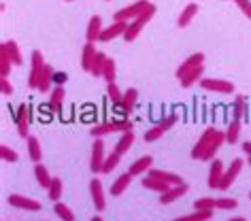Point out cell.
<instances>
[{"mask_svg": "<svg viewBox=\"0 0 251 221\" xmlns=\"http://www.w3.org/2000/svg\"><path fill=\"white\" fill-rule=\"evenodd\" d=\"M247 162H249V166H251V157H249V160H247Z\"/></svg>", "mask_w": 251, "mask_h": 221, "instance_id": "cell-52", "label": "cell"}, {"mask_svg": "<svg viewBox=\"0 0 251 221\" xmlns=\"http://www.w3.org/2000/svg\"><path fill=\"white\" fill-rule=\"evenodd\" d=\"M92 221H104L102 217H98V215H96V217H92Z\"/></svg>", "mask_w": 251, "mask_h": 221, "instance_id": "cell-51", "label": "cell"}, {"mask_svg": "<svg viewBox=\"0 0 251 221\" xmlns=\"http://www.w3.org/2000/svg\"><path fill=\"white\" fill-rule=\"evenodd\" d=\"M241 119H234L232 117V122L228 123V128H226V141L228 145H234L238 141V136H241Z\"/></svg>", "mask_w": 251, "mask_h": 221, "instance_id": "cell-32", "label": "cell"}, {"mask_svg": "<svg viewBox=\"0 0 251 221\" xmlns=\"http://www.w3.org/2000/svg\"><path fill=\"white\" fill-rule=\"evenodd\" d=\"M134 130V123L130 122V119H111V122H102V123H96L94 128L90 130V134L94 138H102L106 134H115V132H119V134H124V132H130Z\"/></svg>", "mask_w": 251, "mask_h": 221, "instance_id": "cell-1", "label": "cell"}, {"mask_svg": "<svg viewBox=\"0 0 251 221\" xmlns=\"http://www.w3.org/2000/svg\"><path fill=\"white\" fill-rule=\"evenodd\" d=\"M243 151H245V155H247V157H251V141L243 143Z\"/></svg>", "mask_w": 251, "mask_h": 221, "instance_id": "cell-49", "label": "cell"}, {"mask_svg": "<svg viewBox=\"0 0 251 221\" xmlns=\"http://www.w3.org/2000/svg\"><path fill=\"white\" fill-rule=\"evenodd\" d=\"M102 30H104V26H102V17H100V15H92V17H90V22H87V30H85V39H87V43H96V41H100V34H102Z\"/></svg>", "mask_w": 251, "mask_h": 221, "instance_id": "cell-15", "label": "cell"}, {"mask_svg": "<svg viewBox=\"0 0 251 221\" xmlns=\"http://www.w3.org/2000/svg\"><path fill=\"white\" fill-rule=\"evenodd\" d=\"M200 87L204 92H211V94H222V96H232L234 94V83L230 81H224V79H202L200 81Z\"/></svg>", "mask_w": 251, "mask_h": 221, "instance_id": "cell-7", "label": "cell"}, {"mask_svg": "<svg viewBox=\"0 0 251 221\" xmlns=\"http://www.w3.org/2000/svg\"><path fill=\"white\" fill-rule=\"evenodd\" d=\"M64 100H66V90L64 85H55L51 90V96H49V106H51L53 113H62V106H64Z\"/></svg>", "mask_w": 251, "mask_h": 221, "instance_id": "cell-22", "label": "cell"}, {"mask_svg": "<svg viewBox=\"0 0 251 221\" xmlns=\"http://www.w3.org/2000/svg\"><path fill=\"white\" fill-rule=\"evenodd\" d=\"M249 198H251V192H249Z\"/></svg>", "mask_w": 251, "mask_h": 221, "instance_id": "cell-54", "label": "cell"}, {"mask_svg": "<svg viewBox=\"0 0 251 221\" xmlns=\"http://www.w3.org/2000/svg\"><path fill=\"white\" fill-rule=\"evenodd\" d=\"M0 92H2L4 96H11V94H13V85H11L9 77H0Z\"/></svg>", "mask_w": 251, "mask_h": 221, "instance_id": "cell-47", "label": "cell"}, {"mask_svg": "<svg viewBox=\"0 0 251 221\" xmlns=\"http://www.w3.org/2000/svg\"><path fill=\"white\" fill-rule=\"evenodd\" d=\"M136 102H139V90H136V87H128V90L124 92L122 104L115 106V109H117V113H122V115H130V113L134 111Z\"/></svg>", "mask_w": 251, "mask_h": 221, "instance_id": "cell-14", "label": "cell"}, {"mask_svg": "<svg viewBox=\"0 0 251 221\" xmlns=\"http://www.w3.org/2000/svg\"><path fill=\"white\" fill-rule=\"evenodd\" d=\"M34 176H36V181H39V185L43 189H49V185H51V181H53V176L49 174V170L43 166V164H36L34 166Z\"/></svg>", "mask_w": 251, "mask_h": 221, "instance_id": "cell-30", "label": "cell"}, {"mask_svg": "<svg viewBox=\"0 0 251 221\" xmlns=\"http://www.w3.org/2000/svg\"><path fill=\"white\" fill-rule=\"evenodd\" d=\"M96 55H98L96 45H94V43H85L83 51H81V68H83L85 73H92V66H94Z\"/></svg>", "mask_w": 251, "mask_h": 221, "instance_id": "cell-20", "label": "cell"}, {"mask_svg": "<svg viewBox=\"0 0 251 221\" xmlns=\"http://www.w3.org/2000/svg\"><path fill=\"white\" fill-rule=\"evenodd\" d=\"M26 147H28V157L32 162H36L39 164L41 160H43V149H41V141L36 136H32L30 134L28 138H26Z\"/></svg>", "mask_w": 251, "mask_h": 221, "instance_id": "cell-27", "label": "cell"}, {"mask_svg": "<svg viewBox=\"0 0 251 221\" xmlns=\"http://www.w3.org/2000/svg\"><path fill=\"white\" fill-rule=\"evenodd\" d=\"M4 47L9 51V58L13 62V66H22L24 64V55H22V49L15 41H4Z\"/></svg>", "mask_w": 251, "mask_h": 221, "instance_id": "cell-31", "label": "cell"}, {"mask_svg": "<svg viewBox=\"0 0 251 221\" xmlns=\"http://www.w3.org/2000/svg\"><path fill=\"white\" fill-rule=\"evenodd\" d=\"M104 160H106V153H104V141L102 138H96L92 145V157H90V168L92 172H102V166H104Z\"/></svg>", "mask_w": 251, "mask_h": 221, "instance_id": "cell-11", "label": "cell"}, {"mask_svg": "<svg viewBox=\"0 0 251 221\" xmlns=\"http://www.w3.org/2000/svg\"><path fill=\"white\" fill-rule=\"evenodd\" d=\"M47 194H49V198H51L53 202H60V198H62V179L53 176V181H51V185H49Z\"/></svg>", "mask_w": 251, "mask_h": 221, "instance_id": "cell-42", "label": "cell"}, {"mask_svg": "<svg viewBox=\"0 0 251 221\" xmlns=\"http://www.w3.org/2000/svg\"><path fill=\"white\" fill-rule=\"evenodd\" d=\"M224 145H228V141H226V132L222 130H217V134L215 138H213V143L209 145V149H206V153L202 155V160L200 162H211V160H215V155H217V151L224 147Z\"/></svg>", "mask_w": 251, "mask_h": 221, "instance_id": "cell-18", "label": "cell"}, {"mask_svg": "<svg viewBox=\"0 0 251 221\" xmlns=\"http://www.w3.org/2000/svg\"><path fill=\"white\" fill-rule=\"evenodd\" d=\"M106 60H109V55H106V53H102V51H98L96 60H94V66H92V73H90L92 77H102Z\"/></svg>", "mask_w": 251, "mask_h": 221, "instance_id": "cell-38", "label": "cell"}, {"mask_svg": "<svg viewBox=\"0 0 251 221\" xmlns=\"http://www.w3.org/2000/svg\"><path fill=\"white\" fill-rule=\"evenodd\" d=\"M11 66H13V62H11L9 51H7V47H4V43H2V45H0V77H9Z\"/></svg>", "mask_w": 251, "mask_h": 221, "instance_id": "cell-33", "label": "cell"}, {"mask_svg": "<svg viewBox=\"0 0 251 221\" xmlns=\"http://www.w3.org/2000/svg\"><path fill=\"white\" fill-rule=\"evenodd\" d=\"M0 157H2L4 162H11V164H15L17 160H20V153H17L15 149H11L9 145H0Z\"/></svg>", "mask_w": 251, "mask_h": 221, "instance_id": "cell-43", "label": "cell"}, {"mask_svg": "<svg viewBox=\"0 0 251 221\" xmlns=\"http://www.w3.org/2000/svg\"><path fill=\"white\" fill-rule=\"evenodd\" d=\"M106 2H111V0H106Z\"/></svg>", "mask_w": 251, "mask_h": 221, "instance_id": "cell-55", "label": "cell"}, {"mask_svg": "<svg viewBox=\"0 0 251 221\" xmlns=\"http://www.w3.org/2000/svg\"><path fill=\"white\" fill-rule=\"evenodd\" d=\"M236 206H238L236 198H217L215 200V208H219V211H234Z\"/></svg>", "mask_w": 251, "mask_h": 221, "instance_id": "cell-44", "label": "cell"}, {"mask_svg": "<svg viewBox=\"0 0 251 221\" xmlns=\"http://www.w3.org/2000/svg\"><path fill=\"white\" fill-rule=\"evenodd\" d=\"M134 141H136V136H134V130H130V132H124L122 134V138L117 141V145H115V151L119 155H126L130 149H132V145H134Z\"/></svg>", "mask_w": 251, "mask_h": 221, "instance_id": "cell-28", "label": "cell"}, {"mask_svg": "<svg viewBox=\"0 0 251 221\" xmlns=\"http://www.w3.org/2000/svg\"><path fill=\"white\" fill-rule=\"evenodd\" d=\"M66 2H75V0H66Z\"/></svg>", "mask_w": 251, "mask_h": 221, "instance_id": "cell-53", "label": "cell"}, {"mask_svg": "<svg viewBox=\"0 0 251 221\" xmlns=\"http://www.w3.org/2000/svg\"><path fill=\"white\" fill-rule=\"evenodd\" d=\"M247 100H245V96H236L234 98V106H232V113H234V119H243L245 115H247Z\"/></svg>", "mask_w": 251, "mask_h": 221, "instance_id": "cell-40", "label": "cell"}, {"mask_svg": "<svg viewBox=\"0 0 251 221\" xmlns=\"http://www.w3.org/2000/svg\"><path fill=\"white\" fill-rule=\"evenodd\" d=\"M224 172H226L224 162L215 157V162H211V168H209V181H206L211 189H219V183H222V179H224Z\"/></svg>", "mask_w": 251, "mask_h": 221, "instance_id": "cell-17", "label": "cell"}, {"mask_svg": "<svg viewBox=\"0 0 251 221\" xmlns=\"http://www.w3.org/2000/svg\"><path fill=\"white\" fill-rule=\"evenodd\" d=\"M53 213L58 215V217H60L62 221H75V219H77V217H75V213L71 211V206H66L64 202H55Z\"/></svg>", "mask_w": 251, "mask_h": 221, "instance_id": "cell-37", "label": "cell"}, {"mask_svg": "<svg viewBox=\"0 0 251 221\" xmlns=\"http://www.w3.org/2000/svg\"><path fill=\"white\" fill-rule=\"evenodd\" d=\"M198 9H200V7H198L196 2H190V4H187V7L181 11L179 17H177V26H179V28H187V26H190V24L194 22V17L198 15Z\"/></svg>", "mask_w": 251, "mask_h": 221, "instance_id": "cell-24", "label": "cell"}, {"mask_svg": "<svg viewBox=\"0 0 251 221\" xmlns=\"http://www.w3.org/2000/svg\"><path fill=\"white\" fill-rule=\"evenodd\" d=\"M68 81V74L66 73H55V77H53V83L55 85H64Z\"/></svg>", "mask_w": 251, "mask_h": 221, "instance_id": "cell-48", "label": "cell"}, {"mask_svg": "<svg viewBox=\"0 0 251 221\" xmlns=\"http://www.w3.org/2000/svg\"><path fill=\"white\" fill-rule=\"evenodd\" d=\"M190 192V187L185 185H175V187H168L164 194L160 196V204H171V202H175V200H179V198H183V196Z\"/></svg>", "mask_w": 251, "mask_h": 221, "instance_id": "cell-21", "label": "cell"}, {"mask_svg": "<svg viewBox=\"0 0 251 221\" xmlns=\"http://www.w3.org/2000/svg\"><path fill=\"white\" fill-rule=\"evenodd\" d=\"M149 7V0H136V2L128 4V7L119 9L115 15H113V22H124V24H130L134 22L136 17L143 15V11H145Z\"/></svg>", "mask_w": 251, "mask_h": 221, "instance_id": "cell-4", "label": "cell"}, {"mask_svg": "<svg viewBox=\"0 0 251 221\" xmlns=\"http://www.w3.org/2000/svg\"><path fill=\"white\" fill-rule=\"evenodd\" d=\"M217 134V128H213V125H209V128H204V132L200 134V138L196 141V145H194L192 149V160H202V155L206 153V149H209V145L213 143V138H215Z\"/></svg>", "mask_w": 251, "mask_h": 221, "instance_id": "cell-8", "label": "cell"}, {"mask_svg": "<svg viewBox=\"0 0 251 221\" xmlns=\"http://www.w3.org/2000/svg\"><path fill=\"white\" fill-rule=\"evenodd\" d=\"M132 179H134V176L130 174V172L119 174L117 179L113 181V185H111V196H115V198H117V196H122V194L126 192V189L130 187V183H132Z\"/></svg>", "mask_w": 251, "mask_h": 221, "instance_id": "cell-25", "label": "cell"}, {"mask_svg": "<svg viewBox=\"0 0 251 221\" xmlns=\"http://www.w3.org/2000/svg\"><path fill=\"white\" fill-rule=\"evenodd\" d=\"M204 53L202 51H196V53H192L187 60H183L181 62V66L177 68V73H175V77H177L179 81L185 77L187 73H192V71H196V68H200V66H204Z\"/></svg>", "mask_w": 251, "mask_h": 221, "instance_id": "cell-10", "label": "cell"}, {"mask_svg": "<svg viewBox=\"0 0 251 221\" xmlns=\"http://www.w3.org/2000/svg\"><path fill=\"white\" fill-rule=\"evenodd\" d=\"M202 73H204V66H200V68H196V71H192V73H187L183 79L179 81L181 83V87H192V85H196L198 81H202Z\"/></svg>", "mask_w": 251, "mask_h": 221, "instance_id": "cell-34", "label": "cell"}, {"mask_svg": "<svg viewBox=\"0 0 251 221\" xmlns=\"http://www.w3.org/2000/svg\"><path fill=\"white\" fill-rule=\"evenodd\" d=\"M119 162H122V155L117 153L115 149H113V153H109L106 155V160H104V166H102V172L104 174H111L113 170H115L117 166H119Z\"/></svg>", "mask_w": 251, "mask_h": 221, "instance_id": "cell-36", "label": "cell"}, {"mask_svg": "<svg viewBox=\"0 0 251 221\" xmlns=\"http://www.w3.org/2000/svg\"><path fill=\"white\" fill-rule=\"evenodd\" d=\"M126 26H128V24H124V22H113L111 26H106L102 30V34H100V43H111L113 39H117V36H124Z\"/></svg>", "mask_w": 251, "mask_h": 221, "instance_id": "cell-19", "label": "cell"}, {"mask_svg": "<svg viewBox=\"0 0 251 221\" xmlns=\"http://www.w3.org/2000/svg\"><path fill=\"white\" fill-rule=\"evenodd\" d=\"M53 77H55V71L47 64L45 71H43V74H41V81H39V87H36V92H41V94H49V92H51Z\"/></svg>", "mask_w": 251, "mask_h": 221, "instance_id": "cell-26", "label": "cell"}, {"mask_svg": "<svg viewBox=\"0 0 251 221\" xmlns=\"http://www.w3.org/2000/svg\"><path fill=\"white\" fill-rule=\"evenodd\" d=\"M228 221H247V219H245V217H230Z\"/></svg>", "mask_w": 251, "mask_h": 221, "instance_id": "cell-50", "label": "cell"}, {"mask_svg": "<svg viewBox=\"0 0 251 221\" xmlns=\"http://www.w3.org/2000/svg\"><path fill=\"white\" fill-rule=\"evenodd\" d=\"M141 183L145 189H151V192H158V194H164L166 189L171 187V185H166L164 181L155 179V176H149V174H145V179H141Z\"/></svg>", "mask_w": 251, "mask_h": 221, "instance_id": "cell-29", "label": "cell"}, {"mask_svg": "<svg viewBox=\"0 0 251 221\" xmlns=\"http://www.w3.org/2000/svg\"><path fill=\"white\" fill-rule=\"evenodd\" d=\"M211 217H213V211H196V213L183 215V217H177L173 221H211Z\"/></svg>", "mask_w": 251, "mask_h": 221, "instance_id": "cell-39", "label": "cell"}, {"mask_svg": "<svg viewBox=\"0 0 251 221\" xmlns=\"http://www.w3.org/2000/svg\"><path fill=\"white\" fill-rule=\"evenodd\" d=\"M106 98L113 106H119L124 100V92L117 87V83H106Z\"/></svg>", "mask_w": 251, "mask_h": 221, "instance_id": "cell-35", "label": "cell"}, {"mask_svg": "<svg viewBox=\"0 0 251 221\" xmlns=\"http://www.w3.org/2000/svg\"><path fill=\"white\" fill-rule=\"evenodd\" d=\"M90 196H92V202H94V206H96V211H104L106 196H104V187H102V181L100 179L90 181Z\"/></svg>", "mask_w": 251, "mask_h": 221, "instance_id": "cell-13", "label": "cell"}, {"mask_svg": "<svg viewBox=\"0 0 251 221\" xmlns=\"http://www.w3.org/2000/svg\"><path fill=\"white\" fill-rule=\"evenodd\" d=\"M177 119H179V117L175 115V113H171V115H166L164 119H162V122H158L155 125H151V128L145 132V143H153V141H158V138H162L168 130L173 128L175 123H177Z\"/></svg>", "mask_w": 251, "mask_h": 221, "instance_id": "cell-6", "label": "cell"}, {"mask_svg": "<svg viewBox=\"0 0 251 221\" xmlns=\"http://www.w3.org/2000/svg\"><path fill=\"white\" fill-rule=\"evenodd\" d=\"M11 117L17 125V132H20L22 138H28L30 136V123H32V109L24 102L20 104L15 111H11Z\"/></svg>", "mask_w": 251, "mask_h": 221, "instance_id": "cell-3", "label": "cell"}, {"mask_svg": "<svg viewBox=\"0 0 251 221\" xmlns=\"http://www.w3.org/2000/svg\"><path fill=\"white\" fill-rule=\"evenodd\" d=\"M115 74H117V66H115V60H106L104 64V73H102V79L106 83H115Z\"/></svg>", "mask_w": 251, "mask_h": 221, "instance_id": "cell-41", "label": "cell"}, {"mask_svg": "<svg viewBox=\"0 0 251 221\" xmlns=\"http://www.w3.org/2000/svg\"><path fill=\"white\" fill-rule=\"evenodd\" d=\"M243 166H245V160H241V157H234V160L230 162V166L226 168V172H224L222 183H219V189H222V192H228V189L234 185V181L238 179V174H241Z\"/></svg>", "mask_w": 251, "mask_h": 221, "instance_id": "cell-9", "label": "cell"}, {"mask_svg": "<svg viewBox=\"0 0 251 221\" xmlns=\"http://www.w3.org/2000/svg\"><path fill=\"white\" fill-rule=\"evenodd\" d=\"M155 15V4L153 2H149V7L143 11V15L141 17H136L134 22H130L128 26H126V32H124V36L122 39L126 41V43H132V41H136L141 36V32H143V28L149 24V20Z\"/></svg>", "mask_w": 251, "mask_h": 221, "instance_id": "cell-2", "label": "cell"}, {"mask_svg": "<svg viewBox=\"0 0 251 221\" xmlns=\"http://www.w3.org/2000/svg\"><path fill=\"white\" fill-rule=\"evenodd\" d=\"M236 7L241 9V13L247 17V20H251V0H234Z\"/></svg>", "mask_w": 251, "mask_h": 221, "instance_id": "cell-46", "label": "cell"}, {"mask_svg": "<svg viewBox=\"0 0 251 221\" xmlns=\"http://www.w3.org/2000/svg\"><path fill=\"white\" fill-rule=\"evenodd\" d=\"M151 168H153V157H151V155H141L136 162L130 164V170H128V172L132 174V176H145Z\"/></svg>", "mask_w": 251, "mask_h": 221, "instance_id": "cell-16", "label": "cell"}, {"mask_svg": "<svg viewBox=\"0 0 251 221\" xmlns=\"http://www.w3.org/2000/svg\"><path fill=\"white\" fill-rule=\"evenodd\" d=\"M194 211H215V198H198L194 202Z\"/></svg>", "mask_w": 251, "mask_h": 221, "instance_id": "cell-45", "label": "cell"}, {"mask_svg": "<svg viewBox=\"0 0 251 221\" xmlns=\"http://www.w3.org/2000/svg\"><path fill=\"white\" fill-rule=\"evenodd\" d=\"M149 176H155V179H160V181H164L166 185H183V179H181L179 174H175V172H168V170H160V168H151L149 170Z\"/></svg>", "mask_w": 251, "mask_h": 221, "instance_id": "cell-23", "label": "cell"}, {"mask_svg": "<svg viewBox=\"0 0 251 221\" xmlns=\"http://www.w3.org/2000/svg\"><path fill=\"white\" fill-rule=\"evenodd\" d=\"M45 58H43V53L39 49H34L32 55H30V74H28V85L36 90L39 87V81H41V74L45 71Z\"/></svg>", "mask_w": 251, "mask_h": 221, "instance_id": "cell-5", "label": "cell"}, {"mask_svg": "<svg viewBox=\"0 0 251 221\" xmlns=\"http://www.w3.org/2000/svg\"><path fill=\"white\" fill-rule=\"evenodd\" d=\"M9 204L15 208H22V211H30V213H39L41 211V202L34 198H28V196L22 194H11L9 196Z\"/></svg>", "mask_w": 251, "mask_h": 221, "instance_id": "cell-12", "label": "cell"}]
</instances>
